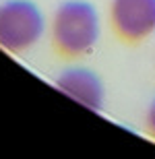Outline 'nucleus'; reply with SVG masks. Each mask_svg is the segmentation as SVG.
I'll return each instance as SVG.
<instances>
[{
	"mask_svg": "<svg viewBox=\"0 0 155 159\" xmlns=\"http://www.w3.org/2000/svg\"><path fill=\"white\" fill-rule=\"evenodd\" d=\"M145 128H147V134L155 141V99L149 103V110L145 116Z\"/></svg>",
	"mask_w": 155,
	"mask_h": 159,
	"instance_id": "nucleus-5",
	"label": "nucleus"
},
{
	"mask_svg": "<svg viewBox=\"0 0 155 159\" xmlns=\"http://www.w3.org/2000/svg\"><path fill=\"white\" fill-rule=\"evenodd\" d=\"M56 87L89 110H102L103 85L93 70L87 68H68L56 79Z\"/></svg>",
	"mask_w": 155,
	"mask_h": 159,
	"instance_id": "nucleus-4",
	"label": "nucleus"
},
{
	"mask_svg": "<svg viewBox=\"0 0 155 159\" xmlns=\"http://www.w3.org/2000/svg\"><path fill=\"white\" fill-rule=\"evenodd\" d=\"M43 33V17L31 0H8L0 4V48L8 54L29 50Z\"/></svg>",
	"mask_w": 155,
	"mask_h": 159,
	"instance_id": "nucleus-2",
	"label": "nucleus"
},
{
	"mask_svg": "<svg viewBox=\"0 0 155 159\" xmlns=\"http://www.w3.org/2000/svg\"><path fill=\"white\" fill-rule=\"evenodd\" d=\"M110 23L120 41L137 46L155 31V0H112Z\"/></svg>",
	"mask_w": 155,
	"mask_h": 159,
	"instance_id": "nucleus-3",
	"label": "nucleus"
},
{
	"mask_svg": "<svg viewBox=\"0 0 155 159\" xmlns=\"http://www.w3.org/2000/svg\"><path fill=\"white\" fill-rule=\"evenodd\" d=\"M99 37V17L93 4L68 0L60 4L52 19V50L64 60L89 54Z\"/></svg>",
	"mask_w": 155,
	"mask_h": 159,
	"instance_id": "nucleus-1",
	"label": "nucleus"
}]
</instances>
